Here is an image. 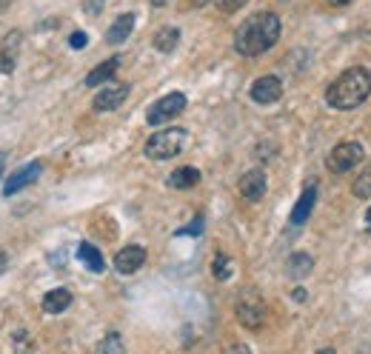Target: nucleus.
Wrapping results in <instances>:
<instances>
[{
	"mask_svg": "<svg viewBox=\"0 0 371 354\" xmlns=\"http://www.w3.org/2000/svg\"><path fill=\"white\" fill-rule=\"evenodd\" d=\"M280 37V18L274 12H257L243 20V26L235 35V49L243 57H257L269 52Z\"/></svg>",
	"mask_w": 371,
	"mask_h": 354,
	"instance_id": "1",
	"label": "nucleus"
},
{
	"mask_svg": "<svg viewBox=\"0 0 371 354\" xmlns=\"http://www.w3.org/2000/svg\"><path fill=\"white\" fill-rule=\"evenodd\" d=\"M368 95H371V75L357 66V69H346V72L326 89V103L331 109L348 112V109H357Z\"/></svg>",
	"mask_w": 371,
	"mask_h": 354,
	"instance_id": "2",
	"label": "nucleus"
},
{
	"mask_svg": "<svg viewBox=\"0 0 371 354\" xmlns=\"http://www.w3.org/2000/svg\"><path fill=\"white\" fill-rule=\"evenodd\" d=\"M186 140H189V134L183 129H163V131H158V134H152V137L146 140V158L169 160V158H175V155L183 152Z\"/></svg>",
	"mask_w": 371,
	"mask_h": 354,
	"instance_id": "3",
	"label": "nucleus"
},
{
	"mask_svg": "<svg viewBox=\"0 0 371 354\" xmlns=\"http://www.w3.org/2000/svg\"><path fill=\"white\" fill-rule=\"evenodd\" d=\"M183 109H186V95L172 92V95L160 98L158 103H152V109L146 112V123L148 126H163V123L175 120L177 114H183Z\"/></svg>",
	"mask_w": 371,
	"mask_h": 354,
	"instance_id": "4",
	"label": "nucleus"
},
{
	"mask_svg": "<svg viewBox=\"0 0 371 354\" xmlns=\"http://www.w3.org/2000/svg\"><path fill=\"white\" fill-rule=\"evenodd\" d=\"M363 146L360 143H351V140H346V143H337L334 146V152L329 155V160H326V166L334 172V175H343V172H351V169H357V163L363 160Z\"/></svg>",
	"mask_w": 371,
	"mask_h": 354,
	"instance_id": "5",
	"label": "nucleus"
},
{
	"mask_svg": "<svg viewBox=\"0 0 371 354\" xmlns=\"http://www.w3.org/2000/svg\"><path fill=\"white\" fill-rule=\"evenodd\" d=\"M280 98H283V83H280V78L266 75V78H257V81L252 83V100L260 103V106L277 103Z\"/></svg>",
	"mask_w": 371,
	"mask_h": 354,
	"instance_id": "6",
	"label": "nucleus"
},
{
	"mask_svg": "<svg viewBox=\"0 0 371 354\" xmlns=\"http://www.w3.org/2000/svg\"><path fill=\"white\" fill-rule=\"evenodd\" d=\"M40 172H43V163L40 160H35V163H26V166H20L15 175H9V180H6V186H4V194L6 197H12V194H18V191H23L26 186H32L37 177H40Z\"/></svg>",
	"mask_w": 371,
	"mask_h": 354,
	"instance_id": "7",
	"label": "nucleus"
},
{
	"mask_svg": "<svg viewBox=\"0 0 371 354\" xmlns=\"http://www.w3.org/2000/svg\"><path fill=\"white\" fill-rule=\"evenodd\" d=\"M126 98H129V86L126 83H112V86H106V89L98 92L95 112H114L117 106H123Z\"/></svg>",
	"mask_w": 371,
	"mask_h": 354,
	"instance_id": "8",
	"label": "nucleus"
},
{
	"mask_svg": "<svg viewBox=\"0 0 371 354\" xmlns=\"http://www.w3.org/2000/svg\"><path fill=\"white\" fill-rule=\"evenodd\" d=\"M20 46H23V35L18 29L4 37V43H0V72H12V69H15Z\"/></svg>",
	"mask_w": 371,
	"mask_h": 354,
	"instance_id": "9",
	"label": "nucleus"
},
{
	"mask_svg": "<svg viewBox=\"0 0 371 354\" xmlns=\"http://www.w3.org/2000/svg\"><path fill=\"white\" fill-rule=\"evenodd\" d=\"M146 263V249L143 246H126L114 254V269L120 274H134Z\"/></svg>",
	"mask_w": 371,
	"mask_h": 354,
	"instance_id": "10",
	"label": "nucleus"
},
{
	"mask_svg": "<svg viewBox=\"0 0 371 354\" xmlns=\"http://www.w3.org/2000/svg\"><path fill=\"white\" fill-rule=\"evenodd\" d=\"M240 194H243L246 200L257 203V200L266 194V172H263V169H252V172H246L243 180H240Z\"/></svg>",
	"mask_w": 371,
	"mask_h": 354,
	"instance_id": "11",
	"label": "nucleus"
},
{
	"mask_svg": "<svg viewBox=\"0 0 371 354\" xmlns=\"http://www.w3.org/2000/svg\"><path fill=\"white\" fill-rule=\"evenodd\" d=\"M314 203H317V189L312 186V189H306V191L300 194V200H297V206H294V211H291V223H294V226H303V223L312 218Z\"/></svg>",
	"mask_w": 371,
	"mask_h": 354,
	"instance_id": "12",
	"label": "nucleus"
},
{
	"mask_svg": "<svg viewBox=\"0 0 371 354\" xmlns=\"http://www.w3.org/2000/svg\"><path fill=\"white\" fill-rule=\"evenodd\" d=\"M237 320H240L246 329H260L263 320H266V306H263V303H249V300H243V303L237 306Z\"/></svg>",
	"mask_w": 371,
	"mask_h": 354,
	"instance_id": "13",
	"label": "nucleus"
},
{
	"mask_svg": "<svg viewBox=\"0 0 371 354\" xmlns=\"http://www.w3.org/2000/svg\"><path fill=\"white\" fill-rule=\"evenodd\" d=\"M120 60L123 57H109L106 63H100V66H95L92 69V72L86 75V86H100V83H109L112 78H114V72H117V69H120Z\"/></svg>",
	"mask_w": 371,
	"mask_h": 354,
	"instance_id": "14",
	"label": "nucleus"
},
{
	"mask_svg": "<svg viewBox=\"0 0 371 354\" xmlns=\"http://www.w3.org/2000/svg\"><path fill=\"white\" fill-rule=\"evenodd\" d=\"M131 29H134V15H131V12H126V15H120V18L109 26L106 40H109L112 46H117V43H123V40L131 35Z\"/></svg>",
	"mask_w": 371,
	"mask_h": 354,
	"instance_id": "15",
	"label": "nucleus"
},
{
	"mask_svg": "<svg viewBox=\"0 0 371 354\" xmlns=\"http://www.w3.org/2000/svg\"><path fill=\"white\" fill-rule=\"evenodd\" d=\"M71 306V292L69 289H52L46 297H43V312L46 314H60Z\"/></svg>",
	"mask_w": 371,
	"mask_h": 354,
	"instance_id": "16",
	"label": "nucleus"
},
{
	"mask_svg": "<svg viewBox=\"0 0 371 354\" xmlns=\"http://www.w3.org/2000/svg\"><path fill=\"white\" fill-rule=\"evenodd\" d=\"M200 183V172L194 169V166H180L177 172H172V177H169V186L172 189H192V186H197Z\"/></svg>",
	"mask_w": 371,
	"mask_h": 354,
	"instance_id": "17",
	"label": "nucleus"
},
{
	"mask_svg": "<svg viewBox=\"0 0 371 354\" xmlns=\"http://www.w3.org/2000/svg\"><path fill=\"white\" fill-rule=\"evenodd\" d=\"M177 43H180V32H177L175 26H163V29L155 35V49H158V52H163V54L175 52V49H177Z\"/></svg>",
	"mask_w": 371,
	"mask_h": 354,
	"instance_id": "18",
	"label": "nucleus"
},
{
	"mask_svg": "<svg viewBox=\"0 0 371 354\" xmlns=\"http://www.w3.org/2000/svg\"><path fill=\"white\" fill-rule=\"evenodd\" d=\"M78 257H81L83 266H89L92 271H103V269H106V260H103L100 249H95L92 243H81V246H78Z\"/></svg>",
	"mask_w": 371,
	"mask_h": 354,
	"instance_id": "19",
	"label": "nucleus"
},
{
	"mask_svg": "<svg viewBox=\"0 0 371 354\" xmlns=\"http://www.w3.org/2000/svg\"><path fill=\"white\" fill-rule=\"evenodd\" d=\"M312 257L309 254H291L288 257V274L291 277H306L309 271H312Z\"/></svg>",
	"mask_w": 371,
	"mask_h": 354,
	"instance_id": "20",
	"label": "nucleus"
},
{
	"mask_svg": "<svg viewBox=\"0 0 371 354\" xmlns=\"http://www.w3.org/2000/svg\"><path fill=\"white\" fill-rule=\"evenodd\" d=\"M351 191H354L357 197H371V166H365V169L357 175Z\"/></svg>",
	"mask_w": 371,
	"mask_h": 354,
	"instance_id": "21",
	"label": "nucleus"
},
{
	"mask_svg": "<svg viewBox=\"0 0 371 354\" xmlns=\"http://www.w3.org/2000/svg\"><path fill=\"white\" fill-rule=\"evenodd\" d=\"M211 271H214V277H217V280H229V274H232V260H229L226 254H217V257H214Z\"/></svg>",
	"mask_w": 371,
	"mask_h": 354,
	"instance_id": "22",
	"label": "nucleus"
},
{
	"mask_svg": "<svg viewBox=\"0 0 371 354\" xmlns=\"http://www.w3.org/2000/svg\"><path fill=\"white\" fill-rule=\"evenodd\" d=\"M246 4H249V0H217V9H220L223 15H232V12L243 9Z\"/></svg>",
	"mask_w": 371,
	"mask_h": 354,
	"instance_id": "23",
	"label": "nucleus"
},
{
	"mask_svg": "<svg viewBox=\"0 0 371 354\" xmlns=\"http://www.w3.org/2000/svg\"><path fill=\"white\" fill-rule=\"evenodd\" d=\"M100 351H123V343L117 334H109L103 343H100Z\"/></svg>",
	"mask_w": 371,
	"mask_h": 354,
	"instance_id": "24",
	"label": "nucleus"
},
{
	"mask_svg": "<svg viewBox=\"0 0 371 354\" xmlns=\"http://www.w3.org/2000/svg\"><path fill=\"white\" fill-rule=\"evenodd\" d=\"M86 43H89L86 32H74V35H71V40H69V46H71V49H86Z\"/></svg>",
	"mask_w": 371,
	"mask_h": 354,
	"instance_id": "25",
	"label": "nucleus"
},
{
	"mask_svg": "<svg viewBox=\"0 0 371 354\" xmlns=\"http://www.w3.org/2000/svg\"><path fill=\"white\" fill-rule=\"evenodd\" d=\"M200 232H203V220L197 218V220H194L192 226H186V229H180L177 235H200Z\"/></svg>",
	"mask_w": 371,
	"mask_h": 354,
	"instance_id": "26",
	"label": "nucleus"
},
{
	"mask_svg": "<svg viewBox=\"0 0 371 354\" xmlns=\"http://www.w3.org/2000/svg\"><path fill=\"white\" fill-rule=\"evenodd\" d=\"M329 6H348V4H354V0H326Z\"/></svg>",
	"mask_w": 371,
	"mask_h": 354,
	"instance_id": "27",
	"label": "nucleus"
},
{
	"mask_svg": "<svg viewBox=\"0 0 371 354\" xmlns=\"http://www.w3.org/2000/svg\"><path fill=\"white\" fill-rule=\"evenodd\" d=\"M6 263H9V257H6V254H0V274H4V269H6Z\"/></svg>",
	"mask_w": 371,
	"mask_h": 354,
	"instance_id": "28",
	"label": "nucleus"
},
{
	"mask_svg": "<svg viewBox=\"0 0 371 354\" xmlns=\"http://www.w3.org/2000/svg\"><path fill=\"white\" fill-rule=\"evenodd\" d=\"M148 4H152V6H166L169 0H148Z\"/></svg>",
	"mask_w": 371,
	"mask_h": 354,
	"instance_id": "29",
	"label": "nucleus"
},
{
	"mask_svg": "<svg viewBox=\"0 0 371 354\" xmlns=\"http://www.w3.org/2000/svg\"><path fill=\"white\" fill-rule=\"evenodd\" d=\"M189 4H192V6H206L208 0H189Z\"/></svg>",
	"mask_w": 371,
	"mask_h": 354,
	"instance_id": "30",
	"label": "nucleus"
},
{
	"mask_svg": "<svg viewBox=\"0 0 371 354\" xmlns=\"http://www.w3.org/2000/svg\"><path fill=\"white\" fill-rule=\"evenodd\" d=\"M9 4H12V0H0V9H6Z\"/></svg>",
	"mask_w": 371,
	"mask_h": 354,
	"instance_id": "31",
	"label": "nucleus"
},
{
	"mask_svg": "<svg viewBox=\"0 0 371 354\" xmlns=\"http://www.w3.org/2000/svg\"><path fill=\"white\" fill-rule=\"evenodd\" d=\"M4 163H6V158H4V155H0V175H4Z\"/></svg>",
	"mask_w": 371,
	"mask_h": 354,
	"instance_id": "32",
	"label": "nucleus"
},
{
	"mask_svg": "<svg viewBox=\"0 0 371 354\" xmlns=\"http://www.w3.org/2000/svg\"><path fill=\"white\" fill-rule=\"evenodd\" d=\"M365 220H368V226H371V206H368V211H365Z\"/></svg>",
	"mask_w": 371,
	"mask_h": 354,
	"instance_id": "33",
	"label": "nucleus"
}]
</instances>
